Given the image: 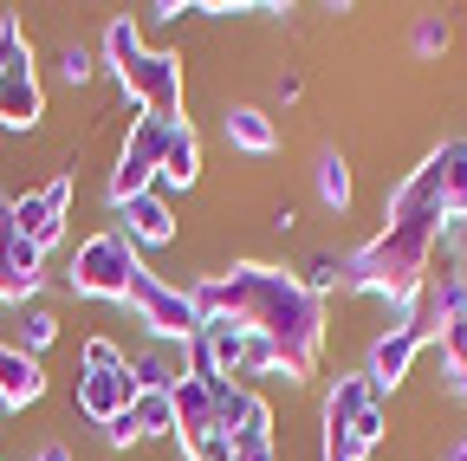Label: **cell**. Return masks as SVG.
I'll use <instances>...</instances> for the list:
<instances>
[{
  "label": "cell",
  "instance_id": "obj_23",
  "mask_svg": "<svg viewBox=\"0 0 467 461\" xmlns=\"http://www.w3.org/2000/svg\"><path fill=\"white\" fill-rule=\"evenodd\" d=\"M52 338H58V312H46L39 299H33V306H20V338H14L20 351H26V358H39Z\"/></svg>",
  "mask_w": 467,
  "mask_h": 461
},
{
  "label": "cell",
  "instance_id": "obj_15",
  "mask_svg": "<svg viewBox=\"0 0 467 461\" xmlns=\"http://www.w3.org/2000/svg\"><path fill=\"white\" fill-rule=\"evenodd\" d=\"M117 221H124V235H130V247L143 254V247H169L175 241V208H169V195H137L130 208H117Z\"/></svg>",
  "mask_w": 467,
  "mask_h": 461
},
{
  "label": "cell",
  "instance_id": "obj_19",
  "mask_svg": "<svg viewBox=\"0 0 467 461\" xmlns=\"http://www.w3.org/2000/svg\"><path fill=\"white\" fill-rule=\"evenodd\" d=\"M435 351H441L448 396H461V403H467V312H461V319H448V325L435 331Z\"/></svg>",
  "mask_w": 467,
  "mask_h": 461
},
{
  "label": "cell",
  "instance_id": "obj_17",
  "mask_svg": "<svg viewBox=\"0 0 467 461\" xmlns=\"http://www.w3.org/2000/svg\"><path fill=\"white\" fill-rule=\"evenodd\" d=\"M162 189H195L202 183V137H195V124L182 118V124H169V150H162V176H156Z\"/></svg>",
  "mask_w": 467,
  "mask_h": 461
},
{
  "label": "cell",
  "instance_id": "obj_25",
  "mask_svg": "<svg viewBox=\"0 0 467 461\" xmlns=\"http://www.w3.org/2000/svg\"><path fill=\"white\" fill-rule=\"evenodd\" d=\"M448 14H416V26H409V52H416V59H441L448 52Z\"/></svg>",
  "mask_w": 467,
  "mask_h": 461
},
{
  "label": "cell",
  "instance_id": "obj_18",
  "mask_svg": "<svg viewBox=\"0 0 467 461\" xmlns=\"http://www.w3.org/2000/svg\"><path fill=\"white\" fill-rule=\"evenodd\" d=\"M435 169H441V208H448V221H467V137L435 143Z\"/></svg>",
  "mask_w": 467,
  "mask_h": 461
},
{
  "label": "cell",
  "instance_id": "obj_5",
  "mask_svg": "<svg viewBox=\"0 0 467 461\" xmlns=\"http://www.w3.org/2000/svg\"><path fill=\"white\" fill-rule=\"evenodd\" d=\"M137 273H143V254L130 247L124 227H104V235L78 241V254L66 260V286L78 299H98V306H124Z\"/></svg>",
  "mask_w": 467,
  "mask_h": 461
},
{
  "label": "cell",
  "instance_id": "obj_31",
  "mask_svg": "<svg viewBox=\"0 0 467 461\" xmlns=\"http://www.w3.org/2000/svg\"><path fill=\"white\" fill-rule=\"evenodd\" d=\"M234 461H279V442H260V448H234Z\"/></svg>",
  "mask_w": 467,
  "mask_h": 461
},
{
  "label": "cell",
  "instance_id": "obj_1",
  "mask_svg": "<svg viewBox=\"0 0 467 461\" xmlns=\"http://www.w3.org/2000/svg\"><path fill=\"white\" fill-rule=\"evenodd\" d=\"M189 299L202 306V319L221 312V319H234L241 331H254L266 351H273V364H279L285 383L318 377V358H325L331 325H325V299L306 293L299 273L266 267V260H234L227 273H202L189 286Z\"/></svg>",
  "mask_w": 467,
  "mask_h": 461
},
{
  "label": "cell",
  "instance_id": "obj_26",
  "mask_svg": "<svg viewBox=\"0 0 467 461\" xmlns=\"http://www.w3.org/2000/svg\"><path fill=\"white\" fill-rule=\"evenodd\" d=\"M98 59H91V46H58V79L66 85H91Z\"/></svg>",
  "mask_w": 467,
  "mask_h": 461
},
{
  "label": "cell",
  "instance_id": "obj_30",
  "mask_svg": "<svg viewBox=\"0 0 467 461\" xmlns=\"http://www.w3.org/2000/svg\"><path fill=\"white\" fill-rule=\"evenodd\" d=\"M448 247H454V273L467 279V221H454V227H448Z\"/></svg>",
  "mask_w": 467,
  "mask_h": 461
},
{
  "label": "cell",
  "instance_id": "obj_4",
  "mask_svg": "<svg viewBox=\"0 0 467 461\" xmlns=\"http://www.w3.org/2000/svg\"><path fill=\"white\" fill-rule=\"evenodd\" d=\"M318 429H325V461H364L389 435L383 390L364 371H344L331 383V396H325V410H318Z\"/></svg>",
  "mask_w": 467,
  "mask_h": 461
},
{
  "label": "cell",
  "instance_id": "obj_12",
  "mask_svg": "<svg viewBox=\"0 0 467 461\" xmlns=\"http://www.w3.org/2000/svg\"><path fill=\"white\" fill-rule=\"evenodd\" d=\"M422 351H429V338L409 325V319H396L389 331H377V338H370V364H364V377L389 396V390H402V383H409V371H416V358H422Z\"/></svg>",
  "mask_w": 467,
  "mask_h": 461
},
{
  "label": "cell",
  "instance_id": "obj_29",
  "mask_svg": "<svg viewBox=\"0 0 467 461\" xmlns=\"http://www.w3.org/2000/svg\"><path fill=\"white\" fill-rule=\"evenodd\" d=\"M189 461H234V442H227V435H208V442H202Z\"/></svg>",
  "mask_w": 467,
  "mask_h": 461
},
{
  "label": "cell",
  "instance_id": "obj_27",
  "mask_svg": "<svg viewBox=\"0 0 467 461\" xmlns=\"http://www.w3.org/2000/svg\"><path fill=\"white\" fill-rule=\"evenodd\" d=\"M137 442H143V435H137V423H130V410L104 423V448H137Z\"/></svg>",
  "mask_w": 467,
  "mask_h": 461
},
{
  "label": "cell",
  "instance_id": "obj_24",
  "mask_svg": "<svg viewBox=\"0 0 467 461\" xmlns=\"http://www.w3.org/2000/svg\"><path fill=\"white\" fill-rule=\"evenodd\" d=\"M130 383L137 390H175L182 383V364H169V351H137L130 358Z\"/></svg>",
  "mask_w": 467,
  "mask_h": 461
},
{
  "label": "cell",
  "instance_id": "obj_20",
  "mask_svg": "<svg viewBox=\"0 0 467 461\" xmlns=\"http://www.w3.org/2000/svg\"><path fill=\"white\" fill-rule=\"evenodd\" d=\"M312 183H318V202H325L331 215H344V208H350V195H358V189H350V162H344L337 150H325V156H318Z\"/></svg>",
  "mask_w": 467,
  "mask_h": 461
},
{
  "label": "cell",
  "instance_id": "obj_10",
  "mask_svg": "<svg viewBox=\"0 0 467 461\" xmlns=\"http://www.w3.org/2000/svg\"><path fill=\"white\" fill-rule=\"evenodd\" d=\"M214 429L234 448H260V442H273V403L254 383H227V390H214Z\"/></svg>",
  "mask_w": 467,
  "mask_h": 461
},
{
  "label": "cell",
  "instance_id": "obj_8",
  "mask_svg": "<svg viewBox=\"0 0 467 461\" xmlns=\"http://www.w3.org/2000/svg\"><path fill=\"white\" fill-rule=\"evenodd\" d=\"M143 325H150V338H162V344H189L195 331H202V306L189 299V286H169L162 273H137L130 279V299H124Z\"/></svg>",
  "mask_w": 467,
  "mask_h": 461
},
{
  "label": "cell",
  "instance_id": "obj_34",
  "mask_svg": "<svg viewBox=\"0 0 467 461\" xmlns=\"http://www.w3.org/2000/svg\"><path fill=\"white\" fill-rule=\"evenodd\" d=\"M441 461H467V435H461V442H454V448H448Z\"/></svg>",
  "mask_w": 467,
  "mask_h": 461
},
{
  "label": "cell",
  "instance_id": "obj_21",
  "mask_svg": "<svg viewBox=\"0 0 467 461\" xmlns=\"http://www.w3.org/2000/svg\"><path fill=\"white\" fill-rule=\"evenodd\" d=\"M130 423L137 435H175V390H137Z\"/></svg>",
  "mask_w": 467,
  "mask_h": 461
},
{
  "label": "cell",
  "instance_id": "obj_22",
  "mask_svg": "<svg viewBox=\"0 0 467 461\" xmlns=\"http://www.w3.org/2000/svg\"><path fill=\"white\" fill-rule=\"evenodd\" d=\"M344 273H350V254H331V247H318L306 267H299V286L312 299H325V293H344Z\"/></svg>",
  "mask_w": 467,
  "mask_h": 461
},
{
  "label": "cell",
  "instance_id": "obj_14",
  "mask_svg": "<svg viewBox=\"0 0 467 461\" xmlns=\"http://www.w3.org/2000/svg\"><path fill=\"white\" fill-rule=\"evenodd\" d=\"M208 435H221L214 429V390L182 371V383H175V442H182V455H195Z\"/></svg>",
  "mask_w": 467,
  "mask_h": 461
},
{
  "label": "cell",
  "instance_id": "obj_6",
  "mask_svg": "<svg viewBox=\"0 0 467 461\" xmlns=\"http://www.w3.org/2000/svg\"><path fill=\"white\" fill-rule=\"evenodd\" d=\"M46 118V91L33 72V39L20 14H0V131H33Z\"/></svg>",
  "mask_w": 467,
  "mask_h": 461
},
{
  "label": "cell",
  "instance_id": "obj_3",
  "mask_svg": "<svg viewBox=\"0 0 467 461\" xmlns=\"http://www.w3.org/2000/svg\"><path fill=\"white\" fill-rule=\"evenodd\" d=\"M104 66L117 72V85H124V98H130L137 110H150V118H162V124H182V118H189L182 59H175V52L143 46L137 14H117V20L104 26Z\"/></svg>",
  "mask_w": 467,
  "mask_h": 461
},
{
  "label": "cell",
  "instance_id": "obj_32",
  "mask_svg": "<svg viewBox=\"0 0 467 461\" xmlns=\"http://www.w3.org/2000/svg\"><path fill=\"white\" fill-rule=\"evenodd\" d=\"M299 91H306V79H299V72H279V98H285V104L299 98Z\"/></svg>",
  "mask_w": 467,
  "mask_h": 461
},
{
  "label": "cell",
  "instance_id": "obj_13",
  "mask_svg": "<svg viewBox=\"0 0 467 461\" xmlns=\"http://www.w3.org/2000/svg\"><path fill=\"white\" fill-rule=\"evenodd\" d=\"M39 279H46V254L7 227V235H0V306H33Z\"/></svg>",
  "mask_w": 467,
  "mask_h": 461
},
{
  "label": "cell",
  "instance_id": "obj_7",
  "mask_svg": "<svg viewBox=\"0 0 467 461\" xmlns=\"http://www.w3.org/2000/svg\"><path fill=\"white\" fill-rule=\"evenodd\" d=\"M162 150H169V124L150 118V110H137L130 131H124V143H117V169H110V183H104L110 208H130L137 195L156 189V176H162Z\"/></svg>",
  "mask_w": 467,
  "mask_h": 461
},
{
  "label": "cell",
  "instance_id": "obj_28",
  "mask_svg": "<svg viewBox=\"0 0 467 461\" xmlns=\"http://www.w3.org/2000/svg\"><path fill=\"white\" fill-rule=\"evenodd\" d=\"M78 364H130V358L117 351L110 338H85V358H78Z\"/></svg>",
  "mask_w": 467,
  "mask_h": 461
},
{
  "label": "cell",
  "instance_id": "obj_9",
  "mask_svg": "<svg viewBox=\"0 0 467 461\" xmlns=\"http://www.w3.org/2000/svg\"><path fill=\"white\" fill-rule=\"evenodd\" d=\"M66 215H72V176H52L46 189L7 202V227H14L20 241H33L39 254L66 241Z\"/></svg>",
  "mask_w": 467,
  "mask_h": 461
},
{
  "label": "cell",
  "instance_id": "obj_11",
  "mask_svg": "<svg viewBox=\"0 0 467 461\" xmlns=\"http://www.w3.org/2000/svg\"><path fill=\"white\" fill-rule=\"evenodd\" d=\"M137 403V383H130V364H78V390H72V410L85 423H110V416H124Z\"/></svg>",
  "mask_w": 467,
  "mask_h": 461
},
{
  "label": "cell",
  "instance_id": "obj_16",
  "mask_svg": "<svg viewBox=\"0 0 467 461\" xmlns=\"http://www.w3.org/2000/svg\"><path fill=\"white\" fill-rule=\"evenodd\" d=\"M221 131H227V143L241 156H273L279 150V124L266 118L260 104H227L221 110Z\"/></svg>",
  "mask_w": 467,
  "mask_h": 461
},
{
  "label": "cell",
  "instance_id": "obj_2",
  "mask_svg": "<svg viewBox=\"0 0 467 461\" xmlns=\"http://www.w3.org/2000/svg\"><path fill=\"white\" fill-rule=\"evenodd\" d=\"M448 208H441V169H435V150L409 169V176L389 189L383 202V227L350 254V273H344V293H364V299H383L396 319L416 306V293L435 273V247L448 241Z\"/></svg>",
  "mask_w": 467,
  "mask_h": 461
},
{
  "label": "cell",
  "instance_id": "obj_33",
  "mask_svg": "<svg viewBox=\"0 0 467 461\" xmlns=\"http://www.w3.org/2000/svg\"><path fill=\"white\" fill-rule=\"evenodd\" d=\"M33 461H72V455H66V448H58V442H46V448H39Z\"/></svg>",
  "mask_w": 467,
  "mask_h": 461
}]
</instances>
